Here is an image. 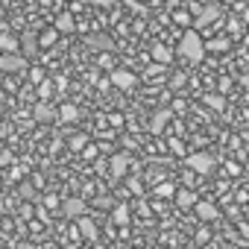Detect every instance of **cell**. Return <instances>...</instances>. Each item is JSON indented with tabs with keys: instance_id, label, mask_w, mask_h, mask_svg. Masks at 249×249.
Instances as JSON below:
<instances>
[{
	"instance_id": "obj_33",
	"label": "cell",
	"mask_w": 249,
	"mask_h": 249,
	"mask_svg": "<svg viewBox=\"0 0 249 249\" xmlns=\"http://www.w3.org/2000/svg\"><path fill=\"white\" fill-rule=\"evenodd\" d=\"M21 217H24V220H30V217H33V208H30V205H24V208H21Z\"/></svg>"
},
{
	"instance_id": "obj_8",
	"label": "cell",
	"mask_w": 249,
	"mask_h": 249,
	"mask_svg": "<svg viewBox=\"0 0 249 249\" xmlns=\"http://www.w3.org/2000/svg\"><path fill=\"white\" fill-rule=\"evenodd\" d=\"M170 117H173V114H170V108L156 111V114H153V120H150V132H153V135H161V132H164V126L170 123Z\"/></svg>"
},
{
	"instance_id": "obj_16",
	"label": "cell",
	"mask_w": 249,
	"mask_h": 249,
	"mask_svg": "<svg viewBox=\"0 0 249 249\" xmlns=\"http://www.w3.org/2000/svg\"><path fill=\"white\" fill-rule=\"evenodd\" d=\"M173 24L182 27V30H191V24H196V21H194L191 9H176V12H173Z\"/></svg>"
},
{
	"instance_id": "obj_29",
	"label": "cell",
	"mask_w": 249,
	"mask_h": 249,
	"mask_svg": "<svg viewBox=\"0 0 249 249\" xmlns=\"http://www.w3.org/2000/svg\"><path fill=\"white\" fill-rule=\"evenodd\" d=\"M196 243H208V231H205V229L196 231Z\"/></svg>"
},
{
	"instance_id": "obj_35",
	"label": "cell",
	"mask_w": 249,
	"mask_h": 249,
	"mask_svg": "<svg viewBox=\"0 0 249 249\" xmlns=\"http://www.w3.org/2000/svg\"><path fill=\"white\" fill-rule=\"evenodd\" d=\"M243 44H246V47H249V33H246V36H243Z\"/></svg>"
},
{
	"instance_id": "obj_11",
	"label": "cell",
	"mask_w": 249,
	"mask_h": 249,
	"mask_svg": "<svg viewBox=\"0 0 249 249\" xmlns=\"http://www.w3.org/2000/svg\"><path fill=\"white\" fill-rule=\"evenodd\" d=\"M76 231H79L85 240H94V237H97V223L85 214V217H79V220H76Z\"/></svg>"
},
{
	"instance_id": "obj_23",
	"label": "cell",
	"mask_w": 249,
	"mask_h": 249,
	"mask_svg": "<svg viewBox=\"0 0 249 249\" xmlns=\"http://www.w3.org/2000/svg\"><path fill=\"white\" fill-rule=\"evenodd\" d=\"M38 47H41V44H38L33 36H24V41H21V50H24V53H36Z\"/></svg>"
},
{
	"instance_id": "obj_2",
	"label": "cell",
	"mask_w": 249,
	"mask_h": 249,
	"mask_svg": "<svg viewBox=\"0 0 249 249\" xmlns=\"http://www.w3.org/2000/svg\"><path fill=\"white\" fill-rule=\"evenodd\" d=\"M0 71H3V73L27 71V56L24 53H3V56H0Z\"/></svg>"
},
{
	"instance_id": "obj_3",
	"label": "cell",
	"mask_w": 249,
	"mask_h": 249,
	"mask_svg": "<svg viewBox=\"0 0 249 249\" xmlns=\"http://www.w3.org/2000/svg\"><path fill=\"white\" fill-rule=\"evenodd\" d=\"M188 167H191L194 173H199V176H208V173L214 170V159H211L208 153H191V156H188Z\"/></svg>"
},
{
	"instance_id": "obj_12",
	"label": "cell",
	"mask_w": 249,
	"mask_h": 249,
	"mask_svg": "<svg viewBox=\"0 0 249 249\" xmlns=\"http://www.w3.org/2000/svg\"><path fill=\"white\" fill-rule=\"evenodd\" d=\"M0 50L3 53H21V41H18V36H12L9 30L0 36Z\"/></svg>"
},
{
	"instance_id": "obj_24",
	"label": "cell",
	"mask_w": 249,
	"mask_h": 249,
	"mask_svg": "<svg viewBox=\"0 0 249 249\" xmlns=\"http://www.w3.org/2000/svg\"><path fill=\"white\" fill-rule=\"evenodd\" d=\"M38 97H41L44 103H47V100L53 97V82H50V79H44V82L38 85Z\"/></svg>"
},
{
	"instance_id": "obj_15",
	"label": "cell",
	"mask_w": 249,
	"mask_h": 249,
	"mask_svg": "<svg viewBox=\"0 0 249 249\" xmlns=\"http://www.w3.org/2000/svg\"><path fill=\"white\" fill-rule=\"evenodd\" d=\"M176 205H179V208H196V205H199V199H196V194H194V191H188V188H185V191H179V194H176Z\"/></svg>"
},
{
	"instance_id": "obj_36",
	"label": "cell",
	"mask_w": 249,
	"mask_h": 249,
	"mask_svg": "<svg viewBox=\"0 0 249 249\" xmlns=\"http://www.w3.org/2000/svg\"><path fill=\"white\" fill-rule=\"evenodd\" d=\"M97 3H100V6H106V3H111V0H97Z\"/></svg>"
},
{
	"instance_id": "obj_21",
	"label": "cell",
	"mask_w": 249,
	"mask_h": 249,
	"mask_svg": "<svg viewBox=\"0 0 249 249\" xmlns=\"http://www.w3.org/2000/svg\"><path fill=\"white\" fill-rule=\"evenodd\" d=\"M18 194H21V199H27V202H33V199L38 196V194H36V185H30V182H21Z\"/></svg>"
},
{
	"instance_id": "obj_19",
	"label": "cell",
	"mask_w": 249,
	"mask_h": 249,
	"mask_svg": "<svg viewBox=\"0 0 249 249\" xmlns=\"http://www.w3.org/2000/svg\"><path fill=\"white\" fill-rule=\"evenodd\" d=\"M56 38H59V30H56V27H53V30H41L38 44H41V47H53V44H56Z\"/></svg>"
},
{
	"instance_id": "obj_9",
	"label": "cell",
	"mask_w": 249,
	"mask_h": 249,
	"mask_svg": "<svg viewBox=\"0 0 249 249\" xmlns=\"http://www.w3.org/2000/svg\"><path fill=\"white\" fill-rule=\"evenodd\" d=\"M150 56H153V62H156V65H161V68L173 62V50H170L167 44H161V41H159V44H153V50H150Z\"/></svg>"
},
{
	"instance_id": "obj_34",
	"label": "cell",
	"mask_w": 249,
	"mask_h": 249,
	"mask_svg": "<svg viewBox=\"0 0 249 249\" xmlns=\"http://www.w3.org/2000/svg\"><path fill=\"white\" fill-rule=\"evenodd\" d=\"M240 231H243V234H246V237H249V226H246V223H243V226H240Z\"/></svg>"
},
{
	"instance_id": "obj_28",
	"label": "cell",
	"mask_w": 249,
	"mask_h": 249,
	"mask_svg": "<svg viewBox=\"0 0 249 249\" xmlns=\"http://www.w3.org/2000/svg\"><path fill=\"white\" fill-rule=\"evenodd\" d=\"M0 164H3V167L12 164V153H9V150H3V156H0Z\"/></svg>"
},
{
	"instance_id": "obj_30",
	"label": "cell",
	"mask_w": 249,
	"mask_h": 249,
	"mask_svg": "<svg viewBox=\"0 0 249 249\" xmlns=\"http://www.w3.org/2000/svg\"><path fill=\"white\" fill-rule=\"evenodd\" d=\"M82 153H85V159H97V147H85Z\"/></svg>"
},
{
	"instance_id": "obj_1",
	"label": "cell",
	"mask_w": 249,
	"mask_h": 249,
	"mask_svg": "<svg viewBox=\"0 0 249 249\" xmlns=\"http://www.w3.org/2000/svg\"><path fill=\"white\" fill-rule=\"evenodd\" d=\"M176 53H179L185 62H202V56H205V41H202V36H199L196 30H185L182 38H179Z\"/></svg>"
},
{
	"instance_id": "obj_10",
	"label": "cell",
	"mask_w": 249,
	"mask_h": 249,
	"mask_svg": "<svg viewBox=\"0 0 249 249\" xmlns=\"http://www.w3.org/2000/svg\"><path fill=\"white\" fill-rule=\"evenodd\" d=\"M194 214H196V217H199L202 223H214V220L220 217V211H217V205H214V202H202V199H199V205L194 208Z\"/></svg>"
},
{
	"instance_id": "obj_14",
	"label": "cell",
	"mask_w": 249,
	"mask_h": 249,
	"mask_svg": "<svg viewBox=\"0 0 249 249\" xmlns=\"http://www.w3.org/2000/svg\"><path fill=\"white\" fill-rule=\"evenodd\" d=\"M59 33H73V27H76V21H73V15L71 12H59L56 15V24H53Z\"/></svg>"
},
{
	"instance_id": "obj_31",
	"label": "cell",
	"mask_w": 249,
	"mask_h": 249,
	"mask_svg": "<svg viewBox=\"0 0 249 249\" xmlns=\"http://www.w3.org/2000/svg\"><path fill=\"white\" fill-rule=\"evenodd\" d=\"M129 188H132V194H141V182L138 179H129Z\"/></svg>"
},
{
	"instance_id": "obj_5",
	"label": "cell",
	"mask_w": 249,
	"mask_h": 249,
	"mask_svg": "<svg viewBox=\"0 0 249 249\" xmlns=\"http://www.w3.org/2000/svg\"><path fill=\"white\" fill-rule=\"evenodd\" d=\"M56 117H59V111H56L50 103L38 100V103L33 106V120H36V123H50V120H56Z\"/></svg>"
},
{
	"instance_id": "obj_26",
	"label": "cell",
	"mask_w": 249,
	"mask_h": 249,
	"mask_svg": "<svg viewBox=\"0 0 249 249\" xmlns=\"http://www.w3.org/2000/svg\"><path fill=\"white\" fill-rule=\"evenodd\" d=\"M205 47H211V50H229L231 47V41L229 38H214L211 44H205Z\"/></svg>"
},
{
	"instance_id": "obj_32",
	"label": "cell",
	"mask_w": 249,
	"mask_h": 249,
	"mask_svg": "<svg viewBox=\"0 0 249 249\" xmlns=\"http://www.w3.org/2000/svg\"><path fill=\"white\" fill-rule=\"evenodd\" d=\"M182 85H185V76H182V73H179V76H173V88H182Z\"/></svg>"
},
{
	"instance_id": "obj_4",
	"label": "cell",
	"mask_w": 249,
	"mask_h": 249,
	"mask_svg": "<svg viewBox=\"0 0 249 249\" xmlns=\"http://www.w3.org/2000/svg\"><path fill=\"white\" fill-rule=\"evenodd\" d=\"M126 170H129V156H126V153H114V156L108 159V173H111V179H123V176H126Z\"/></svg>"
},
{
	"instance_id": "obj_17",
	"label": "cell",
	"mask_w": 249,
	"mask_h": 249,
	"mask_svg": "<svg viewBox=\"0 0 249 249\" xmlns=\"http://www.w3.org/2000/svg\"><path fill=\"white\" fill-rule=\"evenodd\" d=\"M76 117H79V108H76L73 103H62V106H59V120H62V123H73Z\"/></svg>"
},
{
	"instance_id": "obj_6",
	"label": "cell",
	"mask_w": 249,
	"mask_h": 249,
	"mask_svg": "<svg viewBox=\"0 0 249 249\" xmlns=\"http://www.w3.org/2000/svg\"><path fill=\"white\" fill-rule=\"evenodd\" d=\"M111 85H117V88H123V91H129V88L138 85V76H135L132 71H111Z\"/></svg>"
},
{
	"instance_id": "obj_20",
	"label": "cell",
	"mask_w": 249,
	"mask_h": 249,
	"mask_svg": "<svg viewBox=\"0 0 249 249\" xmlns=\"http://www.w3.org/2000/svg\"><path fill=\"white\" fill-rule=\"evenodd\" d=\"M205 106L214 108V111H223V108H226V100H223L220 94H205Z\"/></svg>"
},
{
	"instance_id": "obj_27",
	"label": "cell",
	"mask_w": 249,
	"mask_h": 249,
	"mask_svg": "<svg viewBox=\"0 0 249 249\" xmlns=\"http://www.w3.org/2000/svg\"><path fill=\"white\" fill-rule=\"evenodd\" d=\"M85 144H88V138H85V135H73V138H71V150H76V153H79V150H85Z\"/></svg>"
},
{
	"instance_id": "obj_18",
	"label": "cell",
	"mask_w": 249,
	"mask_h": 249,
	"mask_svg": "<svg viewBox=\"0 0 249 249\" xmlns=\"http://www.w3.org/2000/svg\"><path fill=\"white\" fill-rule=\"evenodd\" d=\"M111 220H114L117 226H129V205H114Z\"/></svg>"
},
{
	"instance_id": "obj_25",
	"label": "cell",
	"mask_w": 249,
	"mask_h": 249,
	"mask_svg": "<svg viewBox=\"0 0 249 249\" xmlns=\"http://www.w3.org/2000/svg\"><path fill=\"white\" fill-rule=\"evenodd\" d=\"M156 194H159V196H173V199H176V194H179V191H176L170 182H161V185L156 188Z\"/></svg>"
},
{
	"instance_id": "obj_13",
	"label": "cell",
	"mask_w": 249,
	"mask_h": 249,
	"mask_svg": "<svg viewBox=\"0 0 249 249\" xmlns=\"http://www.w3.org/2000/svg\"><path fill=\"white\" fill-rule=\"evenodd\" d=\"M217 18H220V6H202V9H199V18H196V27L214 24Z\"/></svg>"
},
{
	"instance_id": "obj_22",
	"label": "cell",
	"mask_w": 249,
	"mask_h": 249,
	"mask_svg": "<svg viewBox=\"0 0 249 249\" xmlns=\"http://www.w3.org/2000/svg\"><path fill=\"white\" fill-rule=\"evenodd\" d=\"M88 44H91V47H100V50H111V47H114L106 36H91V38H88Z\"/></svg>"
},
{
	"instance_id": "obj_7",
	"label": "cell",
	"mask_w": 249,
	"mask_h": 249,
	"mask_svg": "<svg viewBox=\"0 0 249 249\" xmlns=\"http://www.w3.org/2000/svg\"><path fill=\"white\" fill-rule=\"evenodd\" d=\"M65 214L68 217H73V220H79V217H85V211H88V205H85V199H79V196H71V199H65Z\"/></svg>"
}]
</instances>
